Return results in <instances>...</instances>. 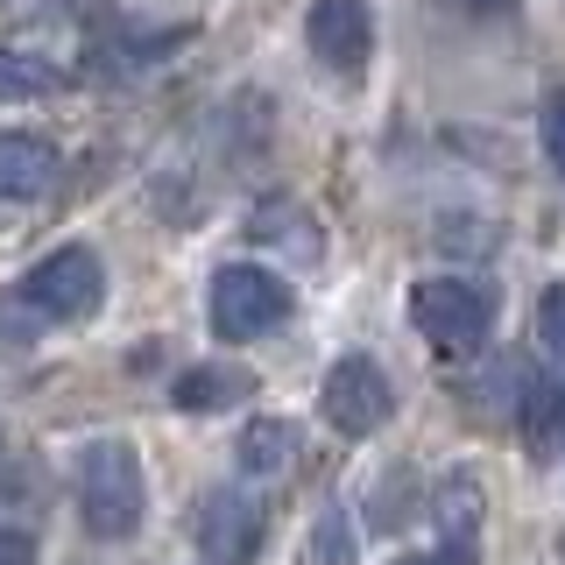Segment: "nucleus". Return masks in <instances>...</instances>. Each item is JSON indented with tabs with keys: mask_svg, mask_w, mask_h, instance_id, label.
Returning <instances> with one entry per match:
<instances>
[{
	"mask_svg": "<svg viewBox=\"0 0 565 565\" xmlns=\"http://www.w3.org/2000/svg\"><path fill=\"white\" fill-rule=\"evenodd\" d=\"M71 494H78V516L93 537H135L141 516H149V481H141V452L128 438H85L78 459H71Z\"/></svg>",
	"mask_w": 565,
	"mask_h": 565,
	"instance_id": "nucleus-1",
	"label": "nucleus"
},
{
	"mask_svg": "<svg viewBox=\"0 0 565 565\" xmlns=\"http://www.w3.org/2000/svg\"><path fill=\"white\" fill-rule=\"evenodd\" d=\"M290 282L276 269H262V262H226V269H212L205 282V326L220 347H255L269 340V332L290 318Z\"/></svg>",
	"mask_w": 565,
	"mask_h": 565,
	"instance_id": "nucleus-2",
	"label": "nucleus"
},
{
	"mask_svg": "<svg viewBox=\"0 0 565 565\" xmlns=\"http://www.w3.org/2000/svg\"><path fill=\"white\" fill-rule=\"evenodd\" d=\"M8 305L35 318V326H85V318H99L106 305V262L93 247H57V255H43L35 269L8 290Z\"/></svg>",
	"mask_w": 565,
	"mask_h": 565,
	"instance_id": "nucleus-3",
	"label": "nucleus"
},
{
	"mask_svg": "<svg viewBox=\"0 0 565 565\" xmlns=\"http://www.w3.org/2000/svg\"><path fill=\"white\" fill-rule=\"evenodd\" d=\"M403 311H411L417 340L452 353V361L459 353H481L494 340V290L473 276H424V282H411Z\"/></svg>",
	"mask_w": 565,
	"mask_h": 565,
	"instance_id": "nucleus-4",
	"label": "nucleus"
},
{
	"mask_svg": "<svg viewBox=\"0 0 565 565\" xmlns=\"http://www.w3.org/2000/svg\"><path fill=\"white\" fill-rule=\"evenodd\" d=\"M318 417L340 438H375L388 417H396V382L382 375L375 353H340L318 382Z\"/></svg>",
	"mask_w": 565,
	"mask_h": 565,
	"instance_id": "nucleus-5",
	"label": "nucleus"
},
{
	"mask_svg": "<svg viewBox=\"0 0 565 565\" xmlns=\"http://www.w3.org/2000/svg\"><path fill=\"white\" fill-rule=\"evenodd\" d=\"M191 537H199V552L212 565H247L262 552V537H269V502H262L255 488H212L199 502V516H191Z\"/></svg>",
	"mask_w": 565,
	"mask_h": 565,
	"instance_id": "nucleus-6",
	"label": "nucleus"
},
{
	"mask_svg": "<svg viewBox=\"0 0 565 565\" xmlns=\"http://www.w3.org/2000/svg\"><path fill=\"white\" fill-rule=\"evenodd\" d=\"M305 50L326 71H340V78H361V64L375 57V14H367V0H311Z\"/></svg>",
	"mask_w": 565,
	"mask_h": 565,
	"instance_id": "nucleus-7",
	"label": "nucleus"
},
{
	"mask_svg": "<svg viewBox=\"0 0 565 565\" xmlns=\"http://www.w3.org/2000/svg\"><path fill=\"white\" fill-rule=\"evenodd\" d=\"M481 523H488V494H481V481H473L467 467L446 473V481L431 488V530H438L431 544H438L452 565H473V558H481Z\"/></svg>",
	"mask_w": 565,
	"mask_h": 565,
	"instance_id": "nucleus-8",
	"label": "nucleus"
},
{
	"mask_svg": "<svg viewBox=\"0 0 565 565\" xmlns=\"http://www.w3.org/2000/svg\"><path fill=\"white\" fill-rule=\"evenodd\" d=\"M516 438L537 459L565 452V367H552V361L523 367V382H516Z\"/></svg>",
	"mask_w": 565,
	"mask_h": 565,
	"instance_id": "nucleus-9",
	"label": "nucleus"
},
{
	"mask_svg": "<svg viewBox=\"0 0 565 565\" xmlns=\"http://www.w3.org/2000/svg\"><path fill=\"white\" fill-rule=\"evenodd\" d=\"M234 459H241L247 481H282V473L305 459V431H297L290 417H247V431H241Z\"/></svg>",
	"mask_w": 565,
	"mask_h": 565,
	"instance_id": "nucleus-10",
	"label": "nucleus"
},
{
	"mask_svg": "<svg viewBox=\"0 0 565 565\" xmlns=\"http://www.w3.org/2000/svg\"><path fill=\"white\" fill-rule=\"evenodd\" d=\"M255 396V375L234 361H199V367H184V375L170 382V403L177 411H191V417H212V411H234V403Z\"/></svg>",
	"mask_w": 565,
	"mask_h": 565,
	"instance_id": "nucleus-11",
	"label": "nucleus"
},
{
	"mask_svg": "<svg viewBox=\"0 0 565 565\" xmlns=\"http://www.w3.org/2000/svg\"><path fill=\"white\" fill-rule=\"evenodd\" d=\"M57 184V149L43 135H0V199H43Z\"/></svg>",
	"mask_w": 565,
	"mask_h": 565,
	"instance_id": "nucleus-12",
	"label": "nucleus"
},
{
	"mask_svg": "<svg viewBox=\"0 0 565 565\" xmlns=\"http://www.w3.org/2000/svg\"><path fill=\"white\" fill-rule=\"evenodd\" d=\"M64 93V71L35 50H0V99H50Z\"/></svg>",
	"mask_w": 565,
	"mask_h": 565,
	"instance_id": "nucleus-13",
	"label": "nucleus"
},
{
	"mask_svg": "<svg viewBox=\"0 0 565 565\" xmlns=\"http://www.w3.org/2000/svg\"><path fill=\"white\" fill-rule=\"evenodd\" d=\"M537 347H544L552 367H565V282H552V290L537 297Z\"/></svg>",
	"mask_w": 565,
	"mask_h": 565,
	"instance_id": "nucleus-14",
	"label": "nucleus"
},
{
	"mask_svg": "<svg viewBox=\"0 0 565 565\" xmlns=\"http://www.w3.org/2000/svg\"><path fill=\"white\" fill-rule=\"evenodd\" d=\"M537 141H544V156H552V170L565 177V85H552L537 106Z\"/></svg>",
	"mask_w": 565,
	"mask_h": 565,
	"instance_id": "nucleus-15",
	"label": "nucleus"
},
{
	"mask_svg": "<svg viewBox=\"0 0 565 565\" xmlns=\"http://www.w3.org/2000/svg\"><path fill=\"white\" fill-rule=\"evenodd\" d=\"M0 565H35V537H29V530H0Z\"/></svg>",
	"mask_w": 565,
	"mask_h": 565,
	"instance_id": "nucleus-16",
	"label": "nucleus"
},
{
	"mask_svg": "<svg viewBox=\"0 0 565 565\" xmlns=\"http://www.w3.org/2000/svg\"><path fill=\"white\" fill-rule=\"evenodd\" d=\"M396 565H452V558H446V552H438V544H424V552H403Z\"/></svg>",
	"mask_w": 565,
	"mask_h": 565,
	"instance_id": "nucleus-17",
	"label": "nucleus"
},
{
	"mask_svg": "<svg viewBox=\"0 0 565 565\" xmlns=\"http://www.w3.org/2000/svg\"><path fill=\"white\" fill-rule=\"evenodd\" d=\"M467 14H509V0H459Z\"/></svg>",
	"mask_w": 565,
	"mask_h": 565,
	"instance_id": "nucleus-18",
	"label": "nucleus"
}]
</instances>
